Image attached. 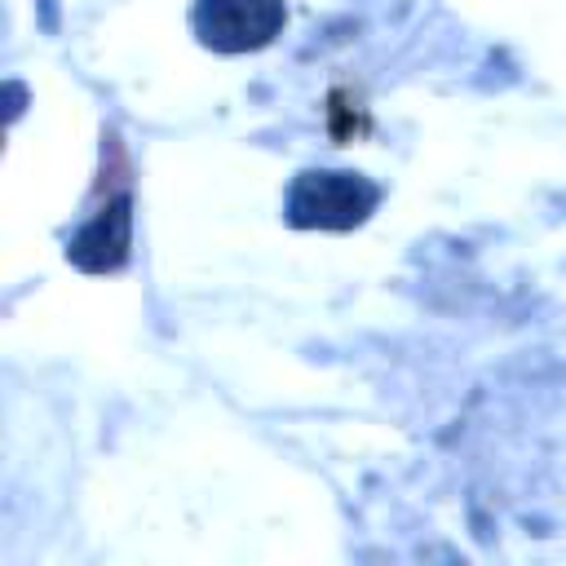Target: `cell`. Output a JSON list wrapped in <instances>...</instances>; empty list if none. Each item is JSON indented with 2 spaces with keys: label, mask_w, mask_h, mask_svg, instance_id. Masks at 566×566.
<instances>
[{
  "label": "cell",
  "mask_w": 566,
  "mask_h": 566,
  "mask_svg": "<svg viewBox=\"0 0 566 566\" xmlns=\"http://www.w3.org/2000/svg\"><path fill=\"white\" fill-rule=\"evenodd\" d=\"M380 203V186L345 168H305L287 186V221L296 230H354Z\"/></svg>",
  "instance_id": "obj_1"
},
{
  "label": "cell",
  "mask_w": 566,
  "mask_h": 566,
  "mask_svg": "<svg viewBox=\"0 0 566 566\" xmlns=\"http://www.w3.org/2000/svg\"><path fill=\"white\" fill-rule=\"evenodd\" d=\"M287 22L283 0H195L190 27L212 53H248L265 49Z\"/></svg>",
  "instance_id": "obj_2"
},
{
  "label": "cell",
  "mask_w": 566,
  "mask_h": 566,
  "mask_svg": "<svg viewBox=\"0 0 566 566\" xmlns=\"http://www.w3.org/2000/svg\"><path fill=\"white\" fill-rule=\"evenodd\" d=\"M71 261L80 270H115L128 256V195H119L111 208H102L75 239H71Z\"/></svg>",
  "instance_id": "obj_3"
}]
</instances>
